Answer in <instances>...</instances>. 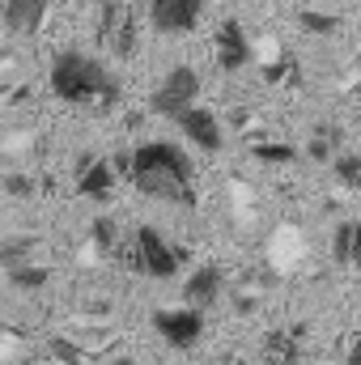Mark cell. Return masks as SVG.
<instances>
[{"instance_id": "obj_6", "label": "cell", "mask_w": 361, "mask_h": 365, "mask_svg": "<svg viewBox=\"0 0 361 365\" xmlns=\"http://www.w3.org/2000/svg\"><path fill=\"white\" fill-rule=\"evenodd\" d=\"M98 38H102L115 56H132V51H136V21H132V9L106 0L102 13H98Z\"/></svg>"}, {"instance_id": "obj_16", "label": "cell", "mask_w": 361, "mask_h": 365, "mask_svg": "<svg viewBox=\"0 0 361 365\" xmlns=\"http://www.w3.org/2000/svg\"><path fill=\"white\" fill-rule=\"evenodd\" d=\"M90 242L98 251H115V242H119V225H115V217H93L90 221Z\"/></svg>"}, {"instance_id": "obj_24", "label": "cell", "mask_w": 361, "mask_h": 365, "mask_svg": "<svg viewBox=\"0 0 361 365\" xmlns=\"http://www.w3.org/2000/svg\"><path fill=\"white\" fill-rule=\"evenodd\" d=\"M345 365H361V336H353V344H349V361Z\"/></svg>"}, {"instance_id": "obj_13", "label": "cell", "mask_w": 361, "mask_h": 365, "mask_svg": "<svg viewBox=\"0 0 361 365\" xmlns=\"http://www.w3.org/2000/svg\"><path fill=\"white\" fill-rule=\"evenodd\" d=\"M332 259L345 268H361V221H340L332 234Z\"/></svg>"}, {"instance_id": "obj_1", "label": "cell", "mask_w": 361, "mask_h": 365, "mask_svg": "<svg viewBox=\"0 0 361 365\" xmlns=\"http://www.w3.org/2000/svg\"><path fill=\"white\" fill-rule=\"evenodd\" d=\"M128 179L136 191L166 200V204H195V170L187 149L175 140H145L128 153Z\"/></svg>"}, {"instance_id": "obj_25", "label": "cell", "mask_w": 361, "mask_h": 365, "mask_svg": "<svg viewBox=\"0 0 361 365\" xmlns=\"http://www.w3.org/2000/svg\"><path fill=\"white\" fill-rule=\"evenodd\" d=\"M115 365H132V361H115Z\"/></svg>"}, {"instance_id": "obj_3", "label": "cell", "mask_w": 361, "mask_h": 365, "mask_svg": "<svg viewBox=\"0 0 361 365\" xmlns=\"http://www.w3.org/2000/svg\"><path fill=\"white\" fill-rule=\"evenodd\" d=\"M183 247L175 242H166L153 225H141L136 234H132V268L145 276H153V280H171V276H179L183 268Z\"/></svg>"}, {"instance_id": "obj_4", "label": "cell", "mask_w": 361, "mask_h": 365, "mask_svg": "<svg viewBox=\"0 0 361 365\" xmlns=\"http://www.w3.org/2000/svg\"><path fill=\"white\" fill-rule=\"evenodd\" d=\"M195 98H200V73H195L191 64H179V68H171V73L158 81V90H153V98H149V106H153V115L179 119L183 110L195 106Z\"/></svg>"}, {"instance_id": "obj_12", "label": "cell", "mask_w": 361, "mask_h": 365, "mask_svg": "<svg viewBox=\"0 0 361 365\" xmlns=\"http://www.w3.org/2000/svg\"><path fill=\"white\" fill-rule=\"evenodd\" d=\"M298 357H302V331H272L255 365H298Z\"/></svg>"}, {"instance_id": "obj_17", "label": "cell", "mask_w": 361, "mask_h": 365, "mask_svg": "<svg viewBox=\"0 0 361 365\" xmlns=\"http://www.w3.org/2000/svg\"><path fill=\"white\" fill-rule=\"evenodd\" d=\"M298 21H302V30H310V34H336V30H340V17L319 13V9H298Z\"/></svg>"}, {"instance_id": "obj_5", "label": "cell", "mask_w": 361, "mask_h": 365, "mask_svg": "<svg viewBox=\"0 0 361 365\" xmlns=\"http://www.w3.org/2000/svg\"><path fill=\"white\" fill-rule=\"evenodd\" d=\"M208 0H145L149 9V26L158 34H191L200 26V13H204Z\"/></svg>"}, {"instance_id": "obj_15", "label": "cell", "mask_w": 361, "mask_h": 365, "mask_svg": "<svg viewBox=\"0 0 361 365\" xmlns=\"http://www.w3.org/2000/svg\"><path fill=\"white\" fill-rule=\"evenodd\" d=\"M336 149H340V132H336V128H319L315 140L306 145L310 162H327V158H336Z\"/></svg>"}, {"instance_id": "obj_14", "label": "cell", "mask_w": 361, "mask_h": 365, "mask_svg": "<svg viewBox=\"0 0 361 365\" xmlns=\"http://www.w3.org/2000/svg\"><path fill=\"white\" fill-rule=\"evenodd\" d=\"M111 182H115V166L111 162L81 158V175H77V191L81 195H111Z\"/></svg>"}, {"instance_id": "obj_21", "label": "cell", "mask_w": 361, "mask_h": 365, "mask_svg": "<svg viewBox=\"0 0 361 365\" xmlns=\"http://www.w3.org/2000/svg\"><path fill=\"white\" fill-rule=\"evenodd\" d=\"M47 268H30V264H26V268H13V272H9V280H13V284H17V289H43V284H47Z\"/></svg>"}, {"instance_id": "obj_11", "label": "cell", "mask_w": 361, "mask_h": 365, "mask_svg": "<svg viewBox=\"0 0 361 365\" xmlns=\"http://www.w3.org/2000/svg\"><path fill=\"white\" fill-rule=\"evenodd\" d=\"M47 9H51V0H4L0 17H4V26H9L13 34H34V30L43 26Z\"/></svg>"}, {"instance_id": "obj_22", "label": "cell", "mask_w": 361, "mask_h": 365, "mask_svg": "<svg viewBox=\"0 0 361 365\" xmlns=\"http://www.w3.org/2000/svg\"><path fill=\"white\" fill-rule=\"evenodd\" d=\"M51 353L60 357L64 365H81V353H77V344H68V340H51Z\"/></svg>"}, {"instance_id": "obj_18", "label": "cell", "mask_w": 361, "mask_h": 365, "mask_svg": "<svg viewBox=\"0 0 361 365\" xmlns=\"http://www.w3.org/2000/svg\"><path fill=\"white\" fill-rule=\"evenodd\" d=\"M251 158H255V162H268V166H285V162L298 158V149H293V145H280V140H264V145L251 149Z\"/></svg>"}, {"instance_id": "obj_20", "label": "cell", "mask_w": 361, "mask_h": 365, "mask_svg": "<svg viewBox=\"0 0 361 365\" xmlns=\"http://www.w3.org/2000/svg\"><path fill=\"white\" fill-rule=\"evenodd\" d=\"M30 247H34L30 238H21V242H4V247H0V264H4L9 272H13V268H26V255H30Z\"/></svg>"}, {"instance_id": "obj_10", "label": "cell", "mask_w": 361, "mask_h": 365, "mask_svg": "<svg viewBox=\"0 0 361 365\" xmlns=\"http://www.w3.org/2000/svg\"><path fill=\"white\" fill-rule=\"evenodd\" d=\"M179 128H183V136H187L195 149H204V153H217V149H221V123H217V115H213L208 106H191V110H183Z\"/></svg>"}, {"instance_id": "obj_19", "label": "cell", "mask_w": 361, "mask_h": 365, "mask_svg": "<svg viewBox=\"0 0 361 365\" xmlns=\"http://www.w3.org/2000/svg\"><path fill=\"white\" fill-rule=\"evenodd\" d=\"M336 179L361 191V153H336Z\"/></svg>"}, {"instance_id": "obj_8", "label": "cell", "mask_w": 361, "mask_h": 365, "mask_svg": "<svg viewBox=\"0 0 361 365\" xmlns=\"http://www.w3.org/2000/svg\"><path fill=\"white\" fill-rule=\"evenodd\" d=\"M213 56H217V68H221V73H238V68L251 64V43H247V30H243L238 17L221 21L217 43H213Z\"/></svg>"}, {"instance_id": "obj_9", "label": "cell", "mask_w": 361, "mask_h": 365, "mask_svg": "<svg viewBox=\"0 0 361 365\" xmlns=\"http://www.w3.org/2000/svg\"><path fill=\"white\" fill-rule=\"evenodd\" d=\"M221 284H225V276H221L217 264L195 268V272L187 276V284H183V306H187V310H195V314H204V310L221 297Z\"/></svg>"}, {"instance_id": "obj_2", "label": "cell", "mask_w": 361, "mask_h": 365, "mask_svg": "<svg viewBox=\"0 0 361 365\" xmlns=\"http://www.w3.org/2000/svg\"><path fill=\"white\" fill-rule=\"evenodd\" d=\"M47 86L60 102H73V106H111L119 98L115 77L86 51H60L51 60V73H47Z\"/></svg>"}, {"instance_id": "obj_23", "label": "cell", "mask_w": 361, "mask_h": 365, "mask_svg": "<svg viewBox=\"0 0 361 365\" xmlns=\"http://www.w3.org/2000/svg\"><path fill=\"white\" fill-rule=\"evenodd\" d=\"M4 191H9V195H30L34 182L26 179V175H9V179H4Z\"/></svg>"}, {"instance_id": "obj_7", "label": "cell", "mask_w": 361, "mask_h": 365, "mask_svg": "<svg viewBox=\"0 0 361 365\" xmlns=\"http://www.w3.org/2000/svg\"><path fill=\"white\" fill-rule=\"evenodd\" d=\"M153 327L171 349H191L204 336V314H195L187 306L183 310H153Z\"/></svg>"}]
</instances>
